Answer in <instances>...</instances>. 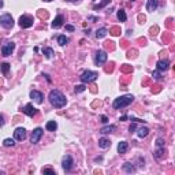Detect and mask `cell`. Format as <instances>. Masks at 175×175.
Returning <instances> with one entry per match:
<instances>
[{
	"mask_svg": "<svg viewBox=\"0 0 175 175\" xmlns=\"http://www.w3.org/2000/svg\"><path fill=\"white\" fill-rule=\"evenodd\" d=\"M3 145L7 146V148H8V146H14V145H15V141H14L13 138H6L4 141H3Z\"/></svg>",
	"mask_w": 175,
	"mask_h": 175,
	"instance_id": "83f0119b",
	"label": "cell"
},
{
	"mask_svg": "<svg viewBox=\"0 0 175 175\" xmlns=\"http://www.w3.org/2000/svg\"><path fill=\"white\" fill-rule=\"evenodd\" d=\"M127 149H129V144H127L126 141H121V142L118 144V152L121 153V155L127 152Z\"/></svg>",
	"mask_w": 175,
	"mask_h": 175,
	"instance_id": "d6986e66",
	"label": "cell"
},
{
	"mask_svg": "<svg viewBox=\"0 0 175 175\" xmlns=\"http://www.w3.org/2000/svg\"><path fill=\"white\" fill-rule=\"evenodd\" d=\"M43 134H44V130L41 129V127H36L34 130H33V133H31V144H38V141L41 139V137H43Z\"/></svg>",
	"mask_w": 175,
	"mask_h": 175,
	"instance_id": "52a82bcc",
	"label": "cell"
},
{
	"mask_svg": "<svg viewBox=\"0 0 175 175\" xmlns=\"http://www.w3.org/2000/svg\"><path fill=\"white\" fill-rule=\"evenodd\" d=\"M0 25L4 27V29H11L14 26V19L10 14H4L0 17Z\"/></svg>",
	"mask_w": 175,
	"mask_h": 175,
	"instance_id": "277c9868",
	"label": "cell"
},
{
	"mask_svg": "<svg viewBox=\"0 0 175 175\" xmlns=\"http://www.w3.org/2000/svg\"><path fill=\"white\" fill-rule=\"evenodd\" d=\"M43 54L45 55V58L51 59L54 56V50H52V48H43Z\"/></svg>",
	"mask_w": 175,
	"mask_h": 175,
	"instance_id": "484cf974",
	"label": "cell"
},
{
	"mask_svg": "<svg viewBox=\"0 0 175 175\" xmlns=\"http://www.w3.org/2000/svg\"><path fill=\"white\" fill-rule=\"evenodd\" d=\"M111 3V0H103L100 4H96V6H93V10H101L103 7H105L107 4H109Z\"/></svg>",
	"mask_w": 175,
	"mask_h": 175,
	"instance_id": "4316f807",
	"label": "cell"
},
{
	"mask_svg": "<svg viewBox=\"0 0 175 175\" xmlns=\"http://www.w3.org/2000/svg\"><path fill=\"white\" fill-rule=\"evenodd\" d=\"M63 22H64V17L63 15H58L54 19V22L51 23V26H52V29H59V27L63 26Z\"/></svg>",
	"mask_w": 175,
	"mask_h": 175,
	"instance_id": "5bb4252c",
	"label": "cell"
},
{
	"mask_svg": "<svg viewBox=\"0 0 175 175\" xmlns=\"http://www.w3.org/2000/svg\"><path fill=\"white\" fill-rule=\"evenodd\" d=\"M1 71H3L4 75L8 74V71H10V64L8 63H3V64H1Z\"/></svg>",
	"mask_w": 175,
	"mask_h": 175,
	"instance_id": "f1b7e54d",
	"label": "cell"
},
{
	"mask_svg": "<svg viewBox=\"0 0 175 175\" xmlns=\"http://www.w3.org/2000/svg\"><path fill=\"white\" fill-rule=\"evenodd\" d=\"M130 1H134V0H130Z\"/></svg>",
	"mask_w": 175,
	"mask_h": 175,
	"instance_id": "c3c4849f",
	"label": "cell"
},
{
	"mask_svg": "<svg viewBox=\"0 0 175 175\" xmlns=\"http://www.w3.org/2000/svg\"><path fill=\"white\" fill-rule=\"evenodd\" d=\"M107 59H108V55H107V52L103 50H99L96 52V55H94V63H96L97 66L104 64V63L107 62Z\"/></svg>",
	"mask_w": 175,
	"mask_h": 175,
	"instance_id": "5b68a950",
	"label": "cell"
},
{
	"mask_svg": "<svg viewBox=\"0 0 175 175\" xmlns=\"http://www.w3.org/2000/svg\"><path fill=\"white\" fill-rule=\"evenodd\" d=\"M130 121H133V122H142V123H145V121H141V119H137V118H130Z\"/></svg>",
	"mask_w": 175,
	"mask_h": 175,
	"instance_id": "b9f144b4",
	"label": "cell"
},
{
	"mask_svg": "<svg viewBox=\"0 0 175 175\" xmlns=\"http://www.w3.org/2000/svg\"><path fill=\"white\" fill-rule=\"evenodd\" d=\"M14 138L17 139V141H23V139L26 138V130H25L23 127L15 129V131H14Z\"/></svg>",
	"mask_w": 175,
	"mask_h": 175,
	"instance_id": "7c38bea8",
	"label": "cell"
},
{
	"mask_svg": "<svg viewBox=\"0 0 175 175\" xmlns=\"http://www.w3.org/2000/svg\"><path fill=\"white\" fill-rule=\"evenodd\" d=\"M119 33H121V29H119V27H112V29H111V34H114V36H119Z\"/></svg>",
	"mask_w": 175,
	"mask_h": 175,
	"instance_id": "1f68e13d",
	"label": "cell"
},
{
	"mask_svg": "<svg viewBox=\"0 0 175 175\" xmlns=\"http://www.w3.org/2000/svg\"><path fill=\"white\" fill-rule=\"evenodd\" d=\"M66 1H78V0H66Z\"/></svg>",
	"mask_w": 175,
	"mask_h": 175,
	"instance_id": "bcb514c9",
	"label": "cell"
},
{
	"mask_svg": "<svg viewBox=\"0 0 175 175\" xmlns=\"http://www.w3.org/2000/svg\"><path fill=\"white\" fill-rule=\"evenodd\" d=\"M105 34H107V29L105 27H100V29L96 30V38H103V37H105Z\"/></svg>",
	"mask_w": 175,
	"mask_h": 175,
	"instance_id": "603a6c76",
	"label": "cell"
},
{
	"mask_svg": "<svg viewBox=\"0 0 175 175\" xmlns=\"http://www.w3.org/2000/svg\"><path fill=\"white\" fill-rule=\"evenodd\" d=\"M4 126V116L0 114V127H3Z\"/></svg>",
	"mask_w": 175,
	"mask_h": 175,
	"instance_id": "74e56055",
	"label": "cell"
},
{
	"mask_svg": "<svg viewBox=\"0 0 175 175\" xmlns=\"http://www.w3.org/2000/svg\"><path fill=\"white\" fill-rule=\"evenodd\" d=\"M156 146H166V142L163 138H157L156 139Z\"/></svg>",
	"mask_w": 175,
	"mask_h": 175,
	"instance_id": "d6a6232c",
	"label": "cell"
},
{
	"mask_svg": "<svg viewBox=\"0 0 175 175\" xmlns=\"http://www.w3.org/2000/svg\"><path fill=\"white\" fill-rule=\"evenodd\" d=\"M85 89H86V86H85V85H77V86H75V89H74V90H75V93H81V92H84Z\"/></svg>",
	"mask_w": 175,
	"mask_h": 175,
	"instance_id": "4dcf8cb0",
	"label": "cell"
},
{
	"mask_svg": "<svg viewBox=\"0 0 175 175\" xmlns=\"http://www.w3.org/2000/svg\"><path fill=\"white\" fill-rule=\"evenodd\" d=\"M152 77L155 78V79H160V78H162V77H160V71H153Z\"/></svg>",
	"mask_w": 175,
	"mask_h": 175,
	"instance_id": "d590c367",
	"label": "cell"
},
{
	"mask_svg": "<svg viewBox=\"0 0 175 175\" xmlns=\"http://www.w3.org/2000/svg\"><path fill=\"white\" fill-rule=\"evenodd\" d=\"M23 114H26L29 118H34L38 114V109H37L36 107H33V104H26L25 107L22 108Z\"/></svg>",
	"mask_w": 175,
	"mask_h": 175,
	"instance_id": "ba28073f",
	"label": "cell"
},
{
	"mask_svg": "<svg viewBox=\"0 0 175 175\" xmlns=\"http://www.w3.org/2000/svg\"><path fill=\"white\" fill-rule=\"evenodd\" d=\"M135 129H137V126H135V122H134V123H131V126L129 127V131H130V133H134Z\"/></svg>",
	"mask_w": 175,
	"mask_h": 175,
	"instance_id": "8d00e7d4",
	"label": "cell"
},
{
	"mask_svg": "<svg viewBox=\"0 0 175 175\" xmlns=\"http://www.w3.org/2000/svg\"><path fill=\"white\" fill-rule=\"evenodd\" d=\"M15 50V44H14L13 41L11 43H6L3 47H1V55L3 56H10V55L14 52Z\"/></svg>",
	"mask_w": 175,
	"mask_h": 175,
	"instance_id": "9c48e42d",
	"label": "cell"
},
{
	"mask_svg": "<svg viewBox=\"0 0 175 175\" xmlns=\"http://www.w3.org/2000/svg\"><path fill=\"white\" fill-rule=\"evenodd\" d=\"M159 7V0H148V3H146V10L153 13L155 10Z\"/></svg>",
	"mask_w": 175,
	"mask_h": 175,
	"instance_id": "2e32d148",
	"label": "cell"
},
{
	"mask_svg": "<svg viewBox=\"0 0 175 175\" xmlns=\"http://www.w3.org/2000/svg\"><path fill=\"white\" fill-rule=\"evenodd\" d=\"M118 19H119L121 22H126V19H127V15H126L125 10H119V11H118Z\"/></svg>",
	"mask_w": 175,
	"mask_h": 175,
	"instance_id": "d4e9b609",
	"label": "cell"
},
{
	"mask_svg": "<svg viewBox=\"0 0 175 175\" xmlns=\"http://www.w3.org/2000/svg\"><path fill=\"white\" fill-rule=\"evenodd\" d=\"M33 18H31L30 15H22L21 18H19V26L23 27V29H27V27H31L33 26Z\"/></svg>",
	"mask_w": 175,
	"mask_h": 175,
	"instance_id": "8992f818",
	"label": "cell"
},
{
	"mask_svg": "<svg viewBox=\"0 0 175 175\" xmlns=\"http://www.w3.org/2000/svg\"><path fill=\"white\" fill-rule=\"evenodd\" d=\"M116 130V126L114 125H109V126H104L100 129V133L101 134H109V133H114V131Z\"/></svg>",
	"mask_w": 175,
	"mask_h": 175,
	"instance_id": "e0dca14e",
	"label": "cell"
},
{
	"mask_svg": "<svg viewBox=\"0 0 175 175\" xmlns=\"http://www.w3.org/2000/svg\"><path fill=\"white\" fill-rule=\"evenodd\" d=\"M164 156H166L164 146H156V151H155V157H156L157 160H162Z\"/></svg>",
	"mask_w": 175,
	"mask_h": 175,
	"instance_id": "9a60e30c",
	"label": "cell"
},
{
	"mask_svg": "<svg viewBox=\"0 0 175 175\" xmlns=\"http://www.w3.org/2000/svg\"><path fill=\"white\" fill-rule=\"evenodd\" d=\"M73 164H74V162H73V157L70 156V155H67V156L63 157L62 167H63V170H64V171H67V172H68V171H71Z\"/></svg>",
	"mask_w": 175,
	"mask_h": 175,
	"instance_id": "30bf717a",
	"label": "cell"
},
{
	"mask_svg": "<svg viewBox=\"0 0 175 175\" xmlns=\"http://www.w3.org/2000/svg\"><path fill=\"white\" fill-rule=\"evenodd\" d=\"M112 70H114V64H112V63L109 64V67H105V71H107V73H111Z\"/></svg>",
	"mask_w": 175,
	"mask_h": 175,
	"instance_id": "f35d334b",
	"label": "cell"
},
{
	"mask_svg": "<svg viewBox=\"0 0 175 175\" xmlns=\"http://www.w3.org/2000/svg\"><path fill=\"white\" fill-rule=\"evenodd\" d=\"M122 70L125 73H131L133 71V67H130L129 64H123V67H122Z\"/></svg>",
	"mask_w": 175,
	"mask_h": 175,
	"instance_id": "836d02e7",
	"label": "cell"
},
{
	"mask_svg": "<svg viewBox=\"0 0 175 175\" xmlns=\"http://www.w3.org/2000/svg\"><path fill=\"white\" fill-rule=\"evenodd\" d=\"M133 101H134V96L133 94H125V96H121V97L114 100L112 107L115 109H121V108H125L127 105H130Z\"/></svg>",
	"mask_w": 175,
	"mask_h": 175,
	"instance_id": "7a4b0ae2",
	"label": "cell"
},
{
	"mask_svg": "<svg viewBox=\"0 0 175 175\" xmlns=\"http://www.w3.org/2000/svg\"><path fill=\"white\" fill-rule=\"evenodd\" d=\"M1 7H3V1L0 0V8H1Z\"/></svg>",
	"mask_w": 175,
	"mask_h": 175,
	"instance_id": "f6af8a7d",
	"label": "cell"
},
{
	"mask_svg": "<svg viewBox=\"0 0 175 175\" xmlns=\"http://www.w3.org/2000/svg\"><path fill=\"white\" fill-rule=\"evenodd\" d=\"M38 17H40L41 19H45V18H48V13L45 11V10H38Z\"/></svg>",
	"mask_w": 175,
	"mask_h": 175,
	"instance_id": "f546056e",
	"label": "cell"
},
{
	"mask_svg": "<svg viewBox=\"0 0 175 175\" xmlns=\"http://www.w3.org/2000/svg\"><path fill=\"white\" fill-rule=\"evenodd\" d=\"M156 31H157V26L152 27V29H151V34H152V36H155V34H156Z\"/></svg>",
	"mask_w": 175,
	"mask_h": 175,
	"instance_id": "ab89813d",
	"label": "cell"
},
{
	"mask_svg": "<svg viewBox=\"0 0 175 175\" xmlns=\"http://www.w3.org/2000/svg\"><path fill=\"white\" fill-rule=\"evenodd\" d=\"M97 77H99V74L96 71H90V70H86V71H84L81 74V77H79V79H81L84 84H89V82H93L97 79Z\"/></svg>",
	"mask_w": 175,
	"mask_h": 175,
	"instance_id": "3957f363",
	"label": "cell"
},
{
	"mask_svg": "<svg viewBox=\"0 0 175 175\" xmlns=\"http://www.w3.org/2000/svg\"><path fill=\"white\" fill-rule=\"evenodd\" d=\"M30 99H33L37 104H41V103H43L44 96H43V93L38 92V90H31V92H30Z\"/></svg>",
	"mask_w": 175,
	"mask_h": 175,
	"instance_id": "4fadbf2b",
	"label": "cell"
},
{
	"mask_svg": "<svg viewBox=\"0 0 175 175\" xmlns=\"http://www.w3.org/2000/svg\"><path fill=\"white\" fill-rule=\"evenodd\" d=\"M88 19H89V21H97L99 18H96V17H88Z\"/></svg>",
	"mask_w": 175,
	"mask_h": 175,
	"instance_id": "ee69618b",
	"label": "cell"
},
{
	"mask_svg": "<svg viewBox=\"0 0 175 175\" xmlns=\"http://www.w3.org/2000/svg\"><path fill=\"white\" fill-rule=\"evenodd\" d=\"M45 1H51V0H45Z\"/></svg>",
	"mask_w": 175,
	"mask_h": 175,
	"instance_id": "7dc6e473",
	"label": "cell"
},
{
	"mask_svg": "<svg viewBox=\"0 0 175 175\" xmlns=\"http://www.w3.org/2000/svg\"><path fill=\"white\" fill-rule=\"evenodd\" d=\"M156 67H157V71H160V73L167 71L168 67H170V60H168V59H162V60H159V62L156 63Z\"/></svg>",
	"mask_w": 175,
	"mask_h": 175,
	"instance_id": "8fae6325",
	"label": "cell"
},
{
	"mask_svg": "<svg viewBox=\"0 0 175 175\" xmlns=\"http://www.w3.org/2000/svg\"><path fill=\"white\" fill-rule=\"evenodd\" d=\"M58 44L60 45V47H64V45L68 44V38L66 36H63V34H60V36L58 37Z\"/></svg>",
	"mask_w": 175,
	"mask_h": 175,
	"instance_id": "cb8c5ba5",
	"label": "cell"
},
{
	"mask_svg": "<svg viewBox=\"0 0 175 175\" xmlns=\"http://www.w3.org/2000/svg\"><path fill=\"white\" fill-rule=\"evenodd\" d=\"M123 171L131 174V172H135V167L133 166L131 163H125V164H123Z\"/></svg>",
	"mask_w": 175,
	"mask_h": 175,
	"instance_id": "7402d4cb",
	"label": "cell"
},
{
	"mask_svg": "<svg viewBox=\"0 0 175 175\" xmlns=\"http://www.w3.org/2000/svg\"><path fill=\"white\" fill-rule=\"evenodd\" d=\"M48 99H50V103L54 105L55 108H62L66 105L67 103V100H66V96L58 89H54L50 92V96H48Z\"/></svg>",
	"mask_w": 175,
	"mask_h": 175,
	"instance_id": "6da1fadb",
	"label": "cell"
},
{
	"mask_svg": "<svg viewBox=\"0 0 175 175\" xmlns=\"http://www.w3.org/2000/svg\"><path fill=\"white\" fill-rule=\"evenodd\" d=\"M99 146L101 149H107L111 146V141L108 138H105V137H103V138H100L99 139Z\"/></svg>",
	"mask_w": 175,
	"mask_h": 175,
	"instance_id": "ac0fdd59",
	"label": "cell"
},
{
	"mask_svg": "<svg viewBox=\"0 0 175 175\" xmlns=\"http://www.w3.org/2000/svg\"><path fill=\"white\" fill-rule=\"evenodd\" d=\"M0 99H1V96H0Z\"/></svg>",
	"mask_w": 175,
	"mask_h": 175,
	"instance_id": "681fc988",
	"label": "cell"
},
{
	"mask_svg": "<svg viewBox=\"0 0 175 175\" xmlns=\"http://www.w3.org/2000/svg\"><path fill=\"white\" fill-rule=\"evenodd\" d=\"M66 29H67L68 31H74V26H73V25H66Z\"/></svg>",
	"mask_w": 175,
	"mask_h": 175,
	"instance_id": "60d3db41",
	"label": "cell"
},
{
	"mask_svg": "<svg viewBox=\"0 0 175 175\" xmlns=\"http://www.w3.org/2000/svg\"><path fill=\"white\" fill-rule=\"evenodd\" d=\"M43 174H50V175H55L56 172H55L54 170H51V168H44L43 170Z\"/></svg>",
	"mask_w": 175,
	"mask_h": 175,
	"instance_id": "e575fe53",
	"label": "cell"
},
{
	"mask_svg": "<svg viewBox=\"0 0 175 175\" xmlns=\"http://www.w3.org/2000/svg\"><path fill=\"white\" fill-rule=\"evenodd\" d=\"M101 122H103V123H107V122H108V118L103 115V116H101Z\"/></svg>",
	"mask_w": 175,
	"mask_h": 175,
	"instance_id": "7bdbcfd3",
	"label": "cell"
},
{
	"mask_svg": "<svg viewBox=\"0 0 175 175\" xmlns=\"http://www.w3.org/2000/svg\"><path fill=\"white\" fill-rule=\"evenodd\" d=\"M45 129L48 131H55L56 129H58V123L55 121H50V122H47V125H45Z\"/></svg>",
	"mask_w": 175,
	"mask_h": 175,
	"instance_id": "44dd1931",
	"label": "cell"
},
{
	"mask_svg": "<svg viewBox=\"0 0 175 175\" xmlns=\"http://www.w3.org/2000/svg\"><path fill=\"white\" fill-rule=\"evenodd\" d=\"M148 134H149V129H148V127H145V126H144V127L141 126L138 130H137V135H138L139 138H145Z\"/></svg>",
	"mask_w": 175,
	"mask_h": 175,
	"instance_id": "ffe728a7",
	"label": "cell"
}]
</instances>
